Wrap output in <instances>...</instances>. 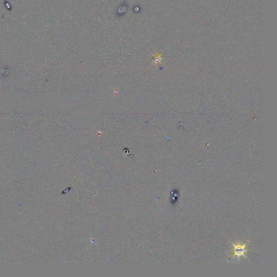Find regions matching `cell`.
Returning <instances> with one entry per match:
<instances>
[{"label": "cell", "mask_w": 277, "mask_h": 277, "mask_svg": "<svg viewBox=\"0 0 277 277\" xmlns=\"http://www.w3.org/2000/svg\"><path fill=\"white\" fill-rule=\"evenodd\" d=\"M232 244H233V246H234V256L237 255L238 257H239L240 256H245L244 253L247 251V250H246L245 249L246 244L244 245H239L235 246L232 242Z\"/></svg>", "instance_id": "6da1fadb"}]
</instances>
